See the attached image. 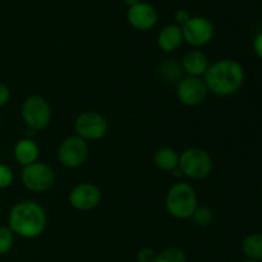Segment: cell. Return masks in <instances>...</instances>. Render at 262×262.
I'll list each match as a JSON object with an SVG mask.
<instances>
[{
    "instance_id": "cell-15",
    "label": "cell",
    "mask_w": 262,
    "mask_h": 262,
    "mask_svg": "<svg viewBox=\"0 0 262 262\" xmlns=\"http://www.w3.org/2000/svg\"><path fill=\"white\" fill-rule=\"evenodd\" d=\"M13 155H14V159L17 160L18 164H20L22 166H27L38 161L40 147L35 142V140L25 137L14 145Z\"/></svg>"
},
{
    "instance_id": "cell-8",
    "label": "cell",
    "mask_w": 262,
    "mask_h": 262,
    "mask_svg": "<svg viewBox=\"0 0 262 262\" xmlns=\"http://www.w3.org/2000/svg\"><path fill=\"white\" fill-rule=\"evenodd\" d=\"M89 158V142L77 135L64 138L58 147V159L63 166L76 169L83 165Z\"/></svg>"
},
{
    "instance_id": "cell-17",
    "label": "cell",
    "mask_w": 262,
    "mask_h": 262,
    "mask_svg": "<svg viewBox=\"0 0 262 262\" xmlns=\"http://www.w3.org/2000/svg\"><path fill=\"white\" fill-rule=\"evenodd\" d=\"M154 163L160 170L171 173L174 169L178 168L179 154L171 147H161L154 155Z\"/></svg>"
},
{
    "instance_id": "cell-27",
    "label": "cell",
    "mask_w": 262,
    "mask_h": 262,
    "mask_svg": "<svg viewBox=\"0 0 262 262\" xmlns=\"http://www.w3.org/2000/svg\"><path fill=\"white\" fill-rule=\"evenodd\" d=\"M171 174H173L174 178H177V179H179V178H182V177H183V173H182V170L179 169V166H178V168L174 169V170L171 171Z\"/></svg>"
},
{
    "instance_id": "cell-19",
    "label": "cell",
    "mask_w": 262,
    "mask_h": 262,
    "mask_svg": "<svg viewBox=\"0 0 262 262\" xmlns=\"http://www.w3.org/2000/svg\"><path fill=\"white\" fill-rule=\"evenodd\" d=\"M191 219L193 224L197 225V227L206 228L214 222V212L207 206H197Z\"/></svg>"
},
{
    "instance_id": "cell-6",
    "label": "cell",
    "mask_w": 262,
    "mask_h": 262,
    "mask_svg": "<svg viewBox=\"0 0 262 262\" xmlns=\"http://www.w3.org/2000/svg\"><path fill=\"white\" fill-rule=\"evenodd\" d=\"M55 171L48 164L36 161L31 165L23 166L20 171V181L23 186L31 192H42L49 191L55 184Z\"/></svg>"
},
{
    "instance_id": "cell-1",
    "label": "cell",
    "mask_w": 262,
    "mask_h": 262,
    "mask_svg": "<svg viewBox=\"0 0 262 262\" xmlns=\"http://www.w3.org/2000/svg\"><path fill=\"white\" fill-rule=\"evenodd\" d=\"M48 225L45 209L36 201L25 200L13 205L8 215V228L25 239L40 237Z\"/></svg>"
},
{
    "instance_id": "cell-18",
    "label": "cell",
    "mask_w": 262,
    "mask_h": 262,
    "mask_svg": "<svg viewBox=\"0 0 262 262\" xmlns=\"http://www.w3.org/2000/svg\"><path fill=\"white\" fill-rule=\"evenodd\" d=\"M242 251L250 260L262 261V233H251L242 241Z\"/></svg>"
},
{
    "instance_id": "cell-13",
    "label": "cell",
    "mask_w": 262,
    "mask_h": 262,
    "mask_svg": "<svg viewBox=\"0 0 262 262\" xmlns=\"http://www.w3.org/2000/svg\"><path fill=\"white\" fill-rule=\"evenodd\" d=\"M181 66L186 76L204 78L210 64L207 55L204 51L199 50V49H193V50H189L188 53L184 54Z\"/></svg>"
},
{
    "instance_id": "cell-21",
    "label": "cell",
    "mask_w": 262,
    "mask_h": 262,
    "mask_svg": "<svg viewBox=\"0 0 262 262\" xmlns=\"http://www.w3.org/2000/svg\"><path fill=\"white\" fill-rule=\"evenodd\" d=\"M14 245V233L7 227H0V256L7 255Z\"/></svg>"
},
{
    "instance_id": "cell-10",
    "label": "cell",
    "mask_w": 262,
    "mask_h": 262,
    "mask_svg": "<svg viewBox=\"0 0 262 262\" xmlns=\"http://www.w3.org/2000/svg\"><path fill=\"white\" fill-rule=\"evenodd\" d=\"M209 90L204 78L184 76L177 84V97L186 106H197L206 100Z\"/></svg>"
},
{
    "instance_id": "cell-29",
    "label": "cell",
    "mask_w": 262,
    "mask_h": 262,
    "mask_svg": "<svg viewBox=\"0 0 262 262\" xmlns=\"http://www.w3.org/2000/svg\"><path fill=\"white\" fill-rule=\"evenodd\" d=\"M242 262H257V261H253V260H250V258H246V260L242 261Z\"/></svg>"
},
{
    "instance_id": "cell-14",
    "label": "cell",
    "mask_w": 262,
    "mask_h": 262,
    "mask_svg": "<svg viewBox=\"0 0 262 262\" xmlns=\"http://www.w3.org/2000/svg\"><path fill=\"white\" fill-rule=\"evenodd\" d=\"M183 33H182V27L178 25H168L159 32L156 42L160 50L164 53H173L178 50L183 43Z\"/></svg>"
},
{
    "instance_id": "cell-12",
    "label": "cell",
    "mask_w": 262,
    "mask_h": 262,
    "mask_svg": "<svg viewBox=\"0 0 262 262\" xmlns=\"http://www.w3.org/2000/svg\"><path fill=\"white\" fill-rule=\"evenodd\" d=\"M128 23L137 31H148L158 23L159 14L156 8L147 2H140L138 4L128 8Z\"/></svg>"
},
{
    "instance_id": "cell-4",
    "label": "cell",
    "mask_w": 262,
    "mask_h": 262,
    "mask_svg": "<svg viewBox=\"0 0 262 262\" xmlns=\"http://www.w3.org/2000/svg\"><path fill=\"white\" fill-rule=\"evenodd\" d=\"M178 166L183 176L194 181H202L212 173L214 160L204 148L189 147L179 155Z\"/></svg>"
},
{
    "instance_id": "cell-16",
    "label": "cell",
    "mask_w": 262,
    "mask_h": 262,
    "mask_svg": "<svg viewBox=\"0 0 262 262\" xmlns=\"http://www.w3.org/2000/svg\"><path fill=\"white\" fill-rule=\"evenodd\" d=\"M158 73L160 78L169 84H178L179 81H182V78L186 76L181 63L176 59H166L163 63H160Z\"/></svg>"
},
{
    "instance_id": "cell-26",
    "label": "cell",
    "mask_w": 262,
    "mask_h": 262,
    "mask_svg": "<svg viewBox=\"0 0 262 262\" xmlns=\"http://www.w3.org/2000/svg\"><path fill=\"white\" fill-rule=\"evenodd\" d=\"M253 51H255L256 55L262 60V32H258L257 35L253 38Z\"/></svg>"
},
{
    "instance_id": "cell-3",
    "label": "cell",
    "mask_w": 262,
    "mask_h": 262,
    "mask_svg": "<svg viewBox=\"0 0 262 262\" xmlns=\"http://www.w3.org/2000/svg\"><path fill=\"white\" fill-rule=\"evenodd\" d=\"M199 206L193 187L184 182L174 183L166 192L165 207L169 215L178 220H188Z\"/></svg>"
},
{
    "instance_id": "cell-7",
    "label": "cell",
    "mask_w": 262,
    "mask_h": 262,
    "mask_svg": "<svg viewBox=\"0 0 262 262\" xmlns=\"http://www.w3.org/2000/svg\"><path fill=\"white\" fill-rule=\"evenodd\" d=\"M109 129L106 118L97 112H83L74 120V130L78 137L90 141H99L105 137Z\"/></svg>"
},
{
    "instance_id": "cell-25",
    "label": "cell",
    "mask_w": 262,
    "mask_h": 262,
    "mask_svg": "<svg viewBox=\"0 0 262 262\" xmlns=\"http://www.w3.org/2000/svg\"><path fill=\"white\" fill-rule=\"evenodd\" d=\"M10 99V90L7 84L0 83V107L5 106L9 102Z\"/></svg>"
},
{
    "instance_id": "cell-20",
    "label": "cell",
    "mask_w": 262,
    "mask_h": 262,
    "mask_svg": "<svg viewBox=\"0 0 262 262\" xmlns=\"http://www.w3.org/2000/svg\"><path fill=\"white\" fill-rule=\"evenodd\" d=\"M155 262H187V257L181 248L169 247L158 253Z\"/></svg>"
},
{
    "instance_id": "cell-11",
    "label": "cell",
    "mask_w": 262,
    "mask_h": 262,
    "mask_svg": "<svg viewBox=\"0 0 262 262\" xmlns=\"http://www.w3.org/2000/svg\"><path fill=\"white\" fill-rule=\"evenodd\" d=\"M68 200L73 209L78 211H90L99 206L101 201V191L96 184L83 182L71 189Z\"/></svg>"
},
{
    "instance_id": "cell-9",
    "label": "cell",
    "mask_w": 262,
    "mask_h": 262,
    "mask_svg": "<svg viewBox=\"0 0 262 262\" xmlns=\"http://www.w3.org/2000/svg\"><path fill=\"white\" fill-rule=\"evenodd\" d=\"M182 33L183 40L188 45L199 49L211 42L215 35V27L209 18L196 15L191 17V19L182 27Z\"/></svg>"
},
{
    "instance_id": "cell-28",
    "label": "cell",
    "mask_w": 262,
    "mask_h": 262,
    "mask_svg": "<svg viewBox=\"0 0 262 262\" xmlns=\"http://www.w3.org/2000/svg\"><path fill=\"white\" fill-rule=\"evenodd\" d=\"M123 2L128 5V8H130V7H133V5L138 4L140 2H142V0H123Z\"/></svg>"
},
{
    "instance_id": "cell-22",
    "label": "cell",
    "mask_w": 262,
    "mask_h": 262,
    "mask_svg": "<svg viewBox=\"0 0 262 262\" xmlns=\"http://www.w3.org/2000/svg\"><path fill=\"white\" fill-rule=\"evenodd\" d=\"M14 182V173L12 168L7 164L0 163V189H5L10 187Z\"/></svg>"
},
{
    "instance_id": "cell-2",
    "label": "cell",
    "mask_w": 262,
    "mask_h": 262,
    "mask_svg": "<svg viewBox=\"0 0 262 262\" xmlns=\"http://www.w3.org/2000/svg\"><path fill=\"white\" fill-rule=\"evenodd\" d=\"M245 68L234 59H222L209 67L204 76L207 90L220 97L237 94L245 83Z\"/></svg>"
},
{
    "instance_id": "cell-23",
    "label": "cell",
    "mask_w": 262,
    "mask_h": 262,
    "mask_svg": "<svg viewBox=\"0 0 262 262\" xmlns=\"http://www.w3.org/2000/svg\"><path fill=\"white\" fill-rule=\"evenodd\" d=\"M158 252L152 250V248H142L137 252V262H155Z\"/></svg>"
},
{
    "instance_id": "cell-5",
    "label": "cell",
    "mask_w": 262,
    "mask_h": 262,
    "mask_svg": "<svg viewBox=\"0 0 262 262\" xmlns=\"http://www.w3.org/2000/svg\"><path fill=\"white\" fill-rule=\"evenodd\" d=\"M20 114L27 128L40 132L50 124L53 112L45 97L40 95H31L23 101Z\"/></svg>"
},
{
    "instance_id": "cell-24",
    "label": "cell",
    "mask_w": 262,
    "mask_h": 262,
    "mask_svg": "<svg viewBox=\"0 0 262 262\" xmlns=\"http://www.w3.org/2000/svg\"><path fill=\"white\" fill-rule=\"evenodd\" d=\"M191 17H192L191 13H189L187 9H178L176 13H174V19H176L177 25H178L179 27H183V26L191 19Z\"/></svg>"
}]
</instances>
